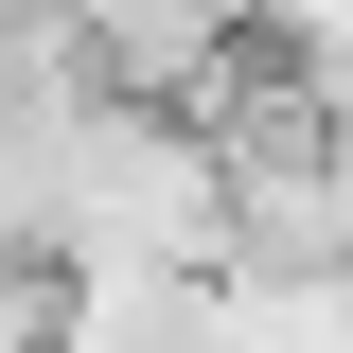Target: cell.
<instances>
[{
  "label": "cell",
  "instance_id": "6da1fadb",
  "mask_svg": "<svg viewBox=\"0 0 353 353\" xmlns=\"http://www.w3.org/2000/svg\"><path fill=\"white\" fill-rule=\"evenodd\" d=\"M318 283H353V124H336V159H318Z\"/></svg>",
  "mask_w": 353,
  "mask_h": 353
}]
</instances>
